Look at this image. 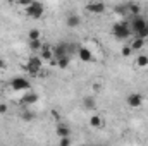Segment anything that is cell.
Masks as SVG:
<instances>
[{"label": "cell", "instance_id": "6da1fadb", "mask_svg": "<svg viewBox=\"0 0 148 146\" xmlns=\"http://www.w3.org/2000/svg\"><path fill=\"white\" fill-rule=\"evenodd\" d=\"M127 23L129 21H121V23H115L112 26V35L117 40H126V38L131 36V28H129Z\"/></svg>", "mask_w": 148, "mask_h": 146}, {"label": "cell", "instance_id": "7a4b0ae2", "mask_svg": "<svg viewBox=\"0 0 148 146\" xmlns=\"http://www.w3.org/2000/svg\"><path fill=\"white\" fill-rule=\"evenodd\" d=\"M24 10H26L28 17H31V19H40V17L43 16V12H45V5H43L40 0H33Z\"/></svg>", "mask_w": 148, "mask_h": 146}, {"label": "cell", "instance_id": "3957f363", "mask_svg": "<svg viewBox=\"0 0 148 146\" xmlns=\"http://www.w3.org/2000/svg\"><path fill=\"white\" fill-rule=\"evenodd\" d=\"M9 86H10L12 91H26V89H31V83L26 77H21V76L12 77L10 83H9Z\"/></svg>", "mask_w": 148, "mask_h": 146}, {"label": "cell", "instance_id": "277c9868", "mask_svg": "<svg viewBox=\"0 0 148 146\" xmlns=\"http://www.w3.org/2000/svg\"><path fill=\"white\" fill-rule=\"evenodd\" d=\"M41 67H43V60H41V57H40V55H31L29 60H28V64H26L28 72L31 74V76H36V74L40 72Z\"/></svg>", "mask_w": 148, "mask_h": 146}, {"label": "cell", "instance_id": "5b68a950", "mask_svg": "<svg viewBox=\"0 0 148 146\" xmlns=\"http://www.w3.org/2000/svg\"><path fill=\"white\" fill-rule=\"evenodd\" d=\"M145 28H147V19H145L141 14L133 16V19H131V31L136 35V33H140V31L145 29Z\"/></svg>", "mask_w": 148, "mask_h": 146}, {"label": "cell", "instance_id": "8992f818", "mask_svg": "<svg viewBox=\"0 0 148 146\" xmlns=\"http://www.w3.org/2000/svg\"><path fill=\"white\" fill-rule=\"evenodd\" d=\"M77 59L81 60V62H84V64H90V62H93L95 60V57H93V53H91V50L90 48H86V46H77Z\"/></svg>", "mask_w": 148, "mask_h": 146}, {"label": "cell", "instance_id": "52a82bcc", "mask_svg": "<svg viewBox=\"0 0 148 146\" xmlns=\"http://www.w3.org/2000/svg\"><path fill=\"white\" fill-rule=\"evenodd\" d=\"M126 102H127V105L131 107V108H140L141 105H143V95L141 93H129L127 95V98H126Z\"/></svg>", "mask_w": 148, "mask_h": 146}, {"label": "cell", "instance_id": "ba28073f", "mask_svg": "<svg viewBox=\"0 0 148 146\" xmlns=\"http://www.w3.org/2000/svg\"><path fill=\"white\" fill-rule=\"evenodd\" d=\"M23 93H24L23 98H21V103H23V105H35L38 100H40L38 93L33 91V89H26V91H23Z\"/></svg>", "mask_w": 148, "mask_h": 146}, {"label": "cell", "instance_id": "9c48e42d", "mask_svg": "<svg viewBox=\"0 0 148 146\" xmlns=\"http://www.w3.org/2000/svg\"><path fill=\"white\" fill-rule=\"evenodd\" d=\"M86 10L91 14H103L105 12V3L103 2H90L86 3Z\"/></svg>", "mask_w": 148, "mask_h": 146}, {"label": "cell", "instance_id": "30bf717a", "mask_svg": "<svg viewBox=\"0 0 148 146\" xmlns=\"http://www.w3.org/2000/svg\"><path fill=\"white\" fill-rule=\"evenodd\" d=\"M69 55L67 53V43H59L57 46H53V59H60V57H66Z\"/></svg>", "mask_w": 148, "mask_h": 146}, {"label": "cell", "instance_id": "8fae6325", "mask_svg": "<svg viewBox=\"0 0 148 146\" xmlns=\"http://www.w3.org/2000/svg\"><path fill=\"white\" fill-rule=\"evenodd\" d=\"M40 57H41V60H43V62H50V60L53 59V48H50V46L43 45V46H41V50H40Z\"/></svg>", "mask_w": 148, "mask_h": 146}, {"label": "cell", "instance_id": "7c38bea8", "mask_svg": "<svg viewBox=\"0 0 148 146\" xmlns=\"http://www.w3.org/2000/svg\"><path fill=\"white\" fill-rule=\"evenodd\" d=\"M81 24V17L77 14H69L67 19H66V26L67 28H77Z\"/></svg>", "mask_w": 148, "mask_h": 146}, {"label": "cell", "instance_id": "4fadbf2b", "mask_svg": "<svg viewBox=\"0 0 148 146\" xmlns=\"http://www.w3.org/2000/svg\"><path fill=\"white\" fill-rule=\"evenodd\" d=\"M129 46L133 48V52H138V50H143V46H145V38L134 36L133 40H131V43H129Z\"/></svg>", "mask_w": 148, "mask_h": 146}, {"label": "cell", "instance_id": "5bb4252c", "mask_svg": "<svg viewBox=\"0 0 148 146\" xmlns=\"http://www.w3.org/2000/svg\"><path fill=\"white\" fill-rule=\"evenodd\" d=\"M90 126L93 129H100V127H103V119L100 115H91L90 117Z\"/></svg>", "mask_w": 148, "mask_h": 146}, {"label": "cell", "instance_id": "9a60e30c", "mask_svg": "<svg viewBox=\"0 0 148 146\" xmlns=\"http://www.w3.org/2000/svg\"><path fill=\"white\" fill-rule=\"evenodd\" d=\"M126 9H127V12H131L133 16L141 14V5H140V3H136V2H129V3L126 5Z\"/></svg>", "mask_w": 148, "mask_h": 146}, {"label": "cell", "instance_id": "2e32d148", "mask_svg": "<svg viewBox=\"0 0 148 146\" xmlns=\"http://www.w3.org/2000/svg\"><path fill=\"white\" fill-rule=\"evenodd\" d=\"M136 67H140V69H145V67H148V55H145V53H140V55L136 57Z\"/></svg>", "mask_w": 148, "mask_h": 146}, {"label": "cell", "instance_id": "e0dca14e", "mask_svg": "<svg viewBox=\"0 0 148 146\" xmlns=\"http://www.w3.org/2000/svg\"><path fill=\"white\" fill-rule=\"evenodd\" d=\"M55 132H57V136H59V138H64V136H71V129H69L67 126H64V124H59Z\"/></svg>", "mask_w": 148, "mask_h": 146}, {"label": "cell", "instance_id": "ac0fdd59", "mask_svg": "<svg viewBox=\"0 0 148 146\" xmlns=\"http://www.w3.org/2000/svg\"><path fill=\"white\" fill-rule=\"evenodd\" d=\"M69 62H71V55L60 57V59H57V67H60V69H66V67L69 65Z\"/></svg>", "mask_w": 148, "mask_h": 146}, {"label": "cell", "instance_id": "d6986e66", "mask_svg": "<svg viewBox=\"0 0 148 146\" xmlns=\"http://www.w3.org/2000/svg\"><path fill=\"white\" fill-rule=\"evenodd\" d=\"M40 36H41V31L36 29V28H33V29L28 31V38H29V41H31V40H40Z\"/></svg>", "mask_w": 148, "mask_h": 146}, {"label": "cell", "instance_id": "ffe728a7", "mask_svg": "<svg viewBox=\"0 0 148 146\" xmlns=\"http://www.w3.org/2000/svg\"><path fill=\"white\" fill-rule=\"evenodd\" d=\"M41 46H43V43H41L40 40H31V41H29V48H31V50L40 52V50H41Z\"/></svg>", "mask_w": 148, "mask_h": 146}, {"label": "cell", "instance_id": "44dd1931", "mask_svg": "<svg viewBox=\"0 0 148 146\" xmlns=\"http://www.w3.org/2000/svg\"><path fill=\"white\" fill-rule=\"evenodd\" d=\"M83 105H84V108H95V98H91V96H90V98H84V100H83Z\"/></svg>", "mask_w": 148, "mask_h": 146}, {"label": "cell", "instance_id": "7402d4cb", "mask_svg": "<svg viewBox=\"0 0 148 146\" xmlns=\"http://www.w3.org/2000/svg\"><path fill=\"white\" fill-rule=\"evenodd\" d=\"M131 53H133V48H131L129 45H124V46L121 48V55H122V57H129Z\"/></svg>", "mask_w": 148, "mask_h": 146}, {"label": "cell", "instance_id": "603a6c76", "mask_svg": "<svg viewBox=\"0 0 148 146\" xmlns=\"http://www.w3.org/2000/svg\"><path fill=\"white\" fill-rule=\"evenodd\" d=\"M21 119H23V120H33V119H35V113H33L31 110L23 112V113H21Z\"/></svg>", "mask_w": 148, "mask_h": 146}, {"label": "cell", "instance_id": "cb8c5ba5", "mask_svg": "<svg viewBox=\"0 0 148 146\" xmlns=\"http://www.w3.org/2000/svg\"><path fill=\"white\" fill-rule=\"evenodd\" d=\"M12 2H14L16 5H19V7H24V9H26V7H28L33 0H12Z\"/></svg>", "mask_w": 148, "mask_h": 146}, {"label": "cell", "instance_id": "d4e9b609", "mask_svg": "<svg viewBox=\"0 0 148 146\" xmlns=\"http://www.w3.org/2000/svg\"><path fill=\"white\" fill-rule=\"evenodd\" d=\"M69 145H71V138H69V136L60 138V146H69Z\"/></svg>", "mask_w": 148, "mask_h": 146}, {"label": "cell", "instance_id": "484cf974", "mask_svg": "<svg viewBox=\"0 0 148 146\" xmlns=\"http://www.w3.org/2000/svg\"><path fill=\"white\" fill-rule=\"evenodd\" d=\"M5 69H7V64H5V60H3V59H2V57H0V74L3 72V71H5Z\"/></svg>", "mask_w": 148, "mask_h": 146}, {"label": "cell", "instance_id": "4316f807", "mask_svg": "<svg viewBox=\"0 0 148 146\" xmlns=\"http://www.w3.org/2000/svg\"><path fill=\"white\" fill-rule=\"evenodd\" d=\"M7 110H9V107H7L5 103H0V113H5Z\"/></svg>", "mask_w": 148, "mask_h": 146}, {"label": "cell", "instance_id": "83f0119b", "mask_svg": "<svg viewBox=\"0 0 148 146\" xmlns=\"http://www.w3.org/2000/svg\"><path fill=\"white\" fill-rule=\"evenodd\" d=\"M147 28H148V17H147Z\"/></svg>", "mask_w": 148, "mask_h": 146}]
</instances>
